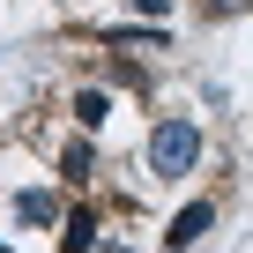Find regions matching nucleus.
<instances>
[{
	"label": "nucleus",
	"instance_id": "nucleus-1",
	"mask_svg": "<svg viewBox=\"0 0 253 253\" xmlns=\"http://www.w3.org/2000/svg\"><path fill=\"white\" fill-rule=\"evenodd\" d=\"M201 164V126L194 119H157L149 126V179H186Z\"/></svg>",
	"mask_w": 253,
	"mask_h": 253
},
{
	"label": "nucleus",
	"instance_id": "nucleus-2",
	"mask_svg": "<svg viewBox=\"0 0 253 253\" xmlns=\"http://www.w3.org/2000/svg\"><path fill=\"white\" fill-rule=\"evenodd\" d=\"M209 223H216V201H186L171 216V231H164V253H186L194 238H209Z\"/></svg>",
	"mask_w": 253,
	"mask_h": 253
},
{
	"label": "nucleus",
	"instance_id": "nucleus-3",
	"mask_svg": "<svg viewBox=\"0 0 253 253\" xmlns=\"http://www.w3.org/2000/svg\"><path fill=\"white\" fill-rule=\"evenodd\" d=\"M15 216H23V223L38 231V223H52V216H60V201H52L45 186H23V194H15Z\"/></svg>",
	"mask_w": 253,
	"mask_h": 253
},
{
	"label": "nucleus",
	"instance_id": "nucleus-4",
	"mask_svg": "<svg viewBox=\"0 0 253 253\" xmlns=\"http://www.w3.org/2000/svg\"><path fill=\"white\" fill-rule=\"evenodd\" d=\"M75 119H82V126H104V119H112V97H104V89H75Z\"/></svg>",
	"mask_w": 253,
	"mask_h": 253
},
{
	"label": "nucleus",
	"instance_id": "nucleus-5",
	"mask_svg": "<svg viewBox=\"0 0 253 253\" xmlns=\"http://www.w3.org/2000/svg\"><path fill=\"white\" fill-rule=\"evenodd\" d=\"M89 164H97V149H89V142H67V157H60L67 186H89Z\"/></svg>",
	"mask_w": 253,
	"mask_h": 253
},
{
	"label": "nucleus",
	"instance_id": "nucleus-6",
	"mask_svg": "<svg viewBox=\"0 0 253 253\" xmlns=\"http://www.w3.org/2000/svg\"><path fill=\"white\" fill-rule=\"evenodd\" d=\"M89 246H97V216L75 209V216H67V253H89Z\"/></svg>",
	"mask_w": 253,
	"mask_h": 253
}]
</instances>
